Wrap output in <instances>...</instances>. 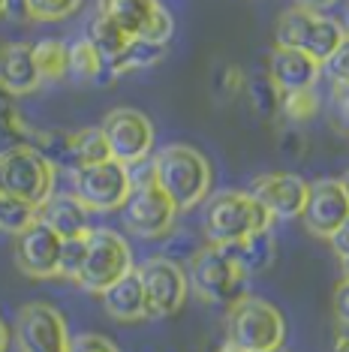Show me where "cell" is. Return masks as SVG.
Segmentation results:
<instances>
[{"mask_svg":"<svg viewBox=\"0 0 349 352\" xmlns=\"http://www.w3.org/2000/svg\"><path fill=\"white\" fill-rule=\"evenodd\" d=\"M150 178L178 211L196 208L211 193V163L193 145H166L150 160Z\"/></svg>","mask_w":349,"mask_h":352,"instance_id":"obj_1","label":"cell"},{"mask_svg":"<svg viewBox=\"0 0 349 352\" xmlns=\"http://www.w3.org/2000/svg\"><path fill=\"white\" fill-rule=\"evenodd\" d=\"M205 238L208 244L217 247H229L244 241L253 232L271 229V217L250 193H241V190H223V193L211 196L208 205H205Z\"/></svg>","mask_w":349,"mask_h":352,"instance_id":"obj_2","label":"cell"},{"mask_svg":"<svg viewBox=\"0 0 349 352\" xmlns=\"http://www.w3.org/2000/svg\"><path fill=\"white\" fill-rule=\"evenodd\" d=\"M226 331L229 343H235L241 352H271L286 340V319L274 304L241 295L235 304H229Z\"/></svg>","mask_w":349,"mask_h":352,"instance_id":"obj_3","label":"cell"},{"mask_svg":"<svg viewBox=\"0 0 349 352\" xmlns=\"http://www.w3.org/2000/svg\"><path fill=\"white\" fill-rule=\"evenodd\" d=\"M54 169L27 145H10L0 151V196L36 208L52 196Z\"/></svg>","mask_w":349,"mask_h":352,"instance_id":"obj_4","label":"cell"},{"mask_svg":"<svg viewBox=\"0 0 349 352\" xmlns=\"http://www.w3.org/2000/svg\"><path fill=\"white\" fill-rule=\"evenodd\" d=\"M187 283H193L196 295H202L211 304H235L244 295L247 274L238 265L232 247L208 244L196 250L193 262H190Z\"/></svg>","mask_w":349,"mask_h":352,"instance_id":"obj_5","label":"cell"},{"mask_svg":"<svg viewBox=\"0 0 349 352\" xmlns=\"http://www.w3.org/2000/svg\"><path fill=\"white\" fill-rule=\"evenodd\" d=\"M85 262L78 271L76 283L87 292H102L121 280L126 271L133 268V253L130 244L124 241V235H117L112 229H87L85 235Z\"/></svg>","mask_w":349,"mask_h":352,"instance_id":"obj_6","label":"cell"},{"mask_svg":"<svg viewBox=\"0 0 349 352\" xmlns=\"http://www.w3.org/2000/svg\"><path fill=\"white\" fill-rule=\"evenodd\" d=\"M142 280V292H145V319H166L178 314L187 301V274L178 262L157 256L136 268Z\"/></svg>","mask_w":349,"mask_h":352,"instance_id":"obj_7","label":"cell"},{"mask_svg":"<svg viewBox=\"0 0 349 352\" xmlns=\"http://www.w3.org/2000/svg\"><path fill=\"white\" fill-rule=\"evenodd\" d=\"M130 169L115 160L73 172V196L85 211H117L130 196Z\"/></svg>","mask_w":349,"mask_h":352,"instance_id":"obj_8","label":"cell"},{"mask_svg":"<svg viewBox=\"0 0 349 352\" xmlns=\"http://www.w3.org/2000/svg\"><path fill=\"white\" fill-rule=\"evenodd\" d=\"M102 139H106L109 157L121 166H136L142 163L150 148H154V124L148 121V115H142L139 109H115L102 118L100 126Z\"/></svg>","mask_w":349,"mask_h":352,"instance_id":"obj_9","label":"cell"},{"mask_svg":"<svg viewBox=\"0 0 349 352\" xmlns=\"http://www.w3.org/2000/svg\"><path fill=\"white\" fill-rule=\"evenodd\" d=\"M178 208L172 205V199L163 193L160 187L150 181L133 184L130 196L124 202V226L139 238H160L166 232H172Z\"/></svg>","mask_w":349,"mask_h":352,"instance_id":"obj_10","label":"cell"},{"mask_svg":"<svg viewBox=\"0 0 349 352\" xmlns=\"http://www.w3.org/2000/svg\"><path fill=\"white\" fill-rule=\"evenodd\" d=\"M304 226L311 235L328 241L335 232L349 226V187L346 181L322 178L307 184V202H304Z\"/></svg>","mask_w":349,"mask_h":352,"instance_id":"obj_11","label":"cell"},{"mask_svg":"<svg viewBox=\"0 0 349 352\" xmlns=\"http://www.w3.org/2000/svg\"><path fill=\"white\" fill-rule=\"evenodd\" d=\"M15 338L21 352H69L67 322L52 304H27L19 310Z\"/></svg>","mask_w":349,"mask_h":352,"instance_id":"obj_12","label":"cell"},{"mask_svg":"<svg viewBox=\"0 0 349 352\" xmlns=\"http://www.w3.org/2000/svg\"><path fill=\"white\" fill-rule=\"evenodd\" d=\"M250 196L265 208L271 220H292V217H301V211H304L307 181L292 172L259 175L250 187Z\"/></svg>","mask_w":349,"mask_h":352,"instance_id":"obj_13","label":"cell"},{"mask_svg":"<svg viewBox=\"0 0 349 352\" xmlns=\"http://www.w3.org/2000/svg\"><path fill=\"white\" fill-rule=\"evenodd\" d=\"M58 259H60V238L49 226H43L36 217L34 223L15 235V262L21 274L49 280L58 277Z\"/></svg>","mask_w":349,"mask_h":352,"instance_id":"obj_14","label":"cell"},{"mask_svg":"<svg viewBox=\"0 0 349 352\" xmlns=\"http://www.w3.org/2000/svg\"><path fill=\"white\" fill-rule=\"evenodd\" d=\"M319 76H322L319 63H313L298 49H280V45H277V49L268 54V82L280 94L313 91Z\"/></svg>","mask_w":349,"mask_h":352,"instance_id":"obj_15","label":"cell"},{"mask_svg":"<svg viewBox=\"0 0 349 352\" xmlns=\"http://www.w3.org/2000/svg\"><path fill=\"white\" fill-rule=\"evenodd\" d=\"M36 87H39V76L34 67L30 45L27 43L0 45V91L6 97H25Z\"/></svg>","mask_w":349,"mask_h":352,"instance_id":"obj_16","label":"cell"},{"mask_svg":"<svg viewBox=\"0 0 349 352\" xmlns=\"http://www.w3.org/2000/svg\"><path fill=\"white\" fill-rule=\"evenodd\" d=\"M34 217L43 223V226H49L60 241H67V238H78V235H85V232L91 229V223H87V211L78 205L76 196H49L34 211Z\"/></svg>","mask_w":349,"mask_h":352,"instance_id":"obj_17","label":"cell"},{"mask_svg":"<svg viewBox=\"0 0 349 352\" xmlns=\"http://www.w3.org/2000/svg\"><path fill=\"white\" fill-rule=\"evenodd\" d=\"M102 307L117 322H139L145 319V292H142L139 271L130 268L121 280H115L109 289H102Z\"/></svg>","mask_w":349,"mask_h":352,"instance_id":"obj_18","label":"cell"},{"mask_svg":"<svg viewBox=\"0 0 349 352\" xmlns=\"http://www.w3.org/2000/svg\"><path fill=\"white\" fill-rule=\"evenodd\" d=\"M340 45H346V30H344V25L335 21V19H328V15H322V12H313L295 49L301 54H307L313 63H319V67H322V63L328 60L331 54L340 49Z\"/></svg>","mask_w":349,"mask_h":352,"instance_id":"obj_19","label":"cell"},{"mask_svg":"<svg viewBox=\"0 0 349 352\" xmlns=\"http://www.w3.org/2000/svg\"><path fill=\"white\" fill-rule=\"evenodd\" d=\"M238 259V265L244 268V274H262V271H268L274 265L277 259V241L271 235V229H262V232H253L247 235L244 241L238 244H229Z\"/></svg>","mask_w":349,"mask_h":352,"instance_id":"obj_20","label":"cell"},{"mask_svg":"<svg viewBox=\"0 0 349 352\" xmlns=\"http://www.w3.org/2000/svg\"><path fill=\"white\" fill-rule=\"evenodd\" d=\"M109 157V148H106V139H102L100 126H85L78 133H69V145H67V172H78V169H87V166H97V163H106Z\"/></svg>","mask_w":349,"mask_h":352,"instance_id":"obj_21","label":"cell"},{"mask_svg":"<svg viewBox=\"0 0 349 352\" xmlns=\"http://www.w3.org/2000/svg\"><path fill=\"white\" fill-rule=\"evenodd\" d=\"M157 0H102L100 10L106 15H112V21L124 30L126 36L136 39L142 34V28L148 25V19L157 10Z\"/></svg>","mask_w":349,"mask_h":352,"instance_id":"obj_22","label":"cell"},{"mask_svg":"<svg viewBox=\"0 0 349 352\" xmlns=\"http://www.w3.org/2000/svg\"><path fill=\"white\" fill-rule=\"evenodd\" d=\"M133 36H126L121 28L112 21V15H106V12H97L93 15V21H91V30H87V43L97 49V54L102 60H115L117 54H121L126 49V43H130Z\"/></svg>","mask_w":349,"mask_h":352,"instance_id":"obj_23","label":"cell"},{"mask_svg":"<svg viewBox=\"0 0 349 352\" xmlns=\"http://www.w3.org/2000/svg\"><path fill=\"white\" fill-rule=\"evenodd\" d=\"M163 54H166L163 45H150L145 39H130L126 49L117 54L115 60L106 63V73L121 76V73H130V69H148V67H154V63H160Z\"/></svg>","mask_w":349,"mask_h":352,"instance_id":"obj_24","label":"cell"},{"mask_svg":"<svg viewBox=\"0 0 349 352\" xmlns=\"http://www.w3.org/2000/svg\"><path fill=\"white\" fill-rule=\"evenodd\" d=\"M67 76L76 82H100V76H106V60L87 39H78L67 45Z\"/></svg>","mask_w":349,"mask_h":352,"instance_id":"obj_25","label":"cell"},{"mask_svg":"<svg viewBox=\"0 0 349 352\" xmlns=\"http://www.w3.org/2000/svg\"><path fill=\"white\" fill-rule=\"evenodd\" d=\"M34 52V67L39 82H60L67 78V43L60 39H39L36 45H30Z\"/></svg>","mask_w":349,"mask_h":352,"instance_id":"obj_26","label":"cell"},{"mask_svg":"<svg viewBox=\"0 0 349 352\" xmlns=\"http://www.w3.org/2000/svg\"><path fill=\"white\" fill-rule=\"evenodd\" d=\"M280 111L292 124H304L319 111V100L313 91H295V94H280Z\"/></svg>","mask_w":349,"mask_h":352,"instance_id":"obj_27","label":"cell"},{"mask_svg":"<svg viewBox=\"0 0 349 352\" xmlns=\"http://www.w3.org/2000/svg\"><path fill=\"white\" fill-rule=\"evenodd\" d=\"M25 3V12L36 21H60V19H69L82 0H21Z\"/></svg>","mask_w":349,"mask_h":352,"instance_id":"obj_28","label":"cell"},{"mask_svg":"<svg viewBox=\"0 0 349 352\" xmlns=\"http://www.w3.org/2000/svg\"><path fill=\"white\" fill-rule=\"evenodd\" d=\"M247 94H250L253 109H256L262 118H274L277 111H280V91H277L268 78H253L247 85Z\"/></svg>","mask_w":349,"mask_h":352,"instance_id":"obj_29","label":"cell"},{"mask_svg":"<svg viewBox=\"0 0 349 352\" xmlns=\"http://www.w3.org/2000/svg\"><path fill=\"white\" fill-rule=\"evenodd\" d=\"M87 235V232H85ZM85 235L78 238H67L60 241V259H58V277H67V280H78V271H82V262H85Z\"/></svg>","mask_w":349,"mask_h":352,"instance_id":"obj_30","label":"cell"},{"mask_svg":"<svg viewBox=\"0 0 349 352\" xmlns=\"http://www.w3.org/2000/svg\"><path fill=\"white\" fill-rule=\"evenodd\" d=\"M172 36H174V19L166 12V6H157L154 15L148 19V25L142 28V34L136 39H145L150 45H163L166 49V43H169Z\"/></svg>","mask_w":349,"mask_h":352,"instance_id":"obj_31","label":"cell"},{"mask_svg":"<svg viewBox=\"0 0 349 352\" xmlns=\"http://www.w3.org/2000/svg\"><path fill=\"white\" fill-rule=\"evenodd\" d=\"M69 352H117V346L102 334H78L69 340Z\"/></svg>","mask_w":349,"mask_h":352,"instance_id":"obj_32","label":"cell"},{"mask_svg":"<svg viewBox=\"0 0 349 352\" xmlns=\"http://www.w3.org/2000/svg\"><path fill=\"white\" fill-rule=\"evenodd\" d=\"M319 69H325V73L335 78V82H346V69H349V45H340V49L331 54V58L325 60Z\"/></svg>","mask_w":349,"mask_h":352,"instance_id":"obj_33","label":"cell"},{"mask_svg":"<svg viewBox=\"0 0 349 352\" xmlns=\"http://www.w3.org/2000/svg\"><path fill=\"white\" fill-rule=\"evenodd\" d=\"M335 319L340 328H346L349 322V280L340 277V283L335 286Z\"/></svg>","mask_w":349,"mask_h":352,"instance_id":"obj_34","label":"cell"},{"mask_svg":"<svg viewBox=\"0 0 349 352\" xmlns=\"http://www.w3.org/2000/svg\"><path fill=\"white\" fill-rule=\"evenodd\" d=\"M220 87H223L226 97H235L238 91H244V73L238 67H226L220 76Z\"/></svg>","mask_w":349,"mask_h":352,"instance_id":"obj_35","label":"cell"},{"mask_svg":"<svg viewBox=\"0 0 349 352\" xmlns=\"http://www.w3.org/2000/svg\"><path fill=\"white\" fill-rule=\"evenodd\" d=\"M328 241H331V247H335L337 259H340V262H346V259H349V226H344L340 232H335V235H331Z\"/></svg>","mask_w":349,"mask_h":352,"instance_id":"obj_36","label":"cell"},{"mask_svg":"<svg viewBox=\"0 0 349 352\" xmlns=\"http://www.w3.org/2000/svg\"><path fill=\"white\" fill-rule=\"evenodd\" d=\"M298 10H307V12H322L328 10V6H335L337 0H295Z\"/></svg>","mask_w":349,"mask_h":352,"instance_id":"obj_37","label":"cell"},{"mask_svg":"<svg viewBox=\"0 0 349 352\" xmlns=\"http://www.w3.org/2000/svg\"><path fill=\"white\" fill-rule=\"evenodd\" d=\"M335 100H337L340 111L346 115V82H335Z\"/></svg>","mask_w":349,"mask_h":352,"instance_id":"obj_38","label":"cell"},{"mask_svg":"<svg viewBox=\"0 0 349 352\" xmlns=\"http://www.w3.org/2000/svg\"><path fill=\"white\" fill-rule=\"evenodd\" d=\"M6 346H10V328H6L3 319H0V352H6Z\"/></svg>","mask_w":349,"mask_h":352,"instance_id":"obj_39","label":"cell"},{"mask_svg":"<svg viewBox=\"0 0 349 352\" xmlns=\"http://www.w3.org/2000/svg\"><path fill=\"white\" fill-rule=\"evenodd\" d=\"M220 352H241V349H238L235 343H229V340H226V343H223V349H220Z\"/></svg>","mask_w":349,"mask_h":352,"instance_id":"obj_40","label":"cell"},{"mask_svg":"<svg viewBox=\"0 0 349 352\" xmlns=\"http://www.w3.org/2000/svg\"><path fill=\"white\" fill-rule=\"evenodd\" d=\"M6 10H10V0H0V15H6Z\"/></svg>","mask_w":349,"mask_h":352,"instance_id":"obj_41","label":"cell"},{"mask_svg":"<svg viewBox=\"0 0 349 352\" xmlns=\"http://www.w3.org/2000/svg\"><path fill=\"white\" fill-rule=\"evenodd\" d=\"M271 352H283V349H271Z\"/></svg>","mask_w":349,"mask_h":352,"instance_id":"obj_42","label":"cell"}]
</instances>
